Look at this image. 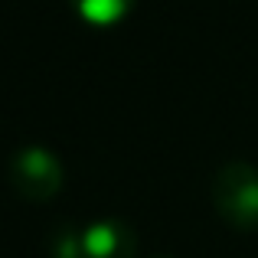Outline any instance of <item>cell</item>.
<instances>
[{
    "label": "cell",
    "instance_id": "3",
    "mask_svg": "<svg viewBox=\"0 0 258 258\" xmlns=\"http://www.w3.org/2000/svg\"><path fill=\"white\" fill-rule=\"evenodd\" d=\"M66 242L76 258H138V235L121 219H95Z\"/></svg>",
    "mask_w": 258,
    "mask_h": 258
},
{
    "label": "cell",
    "instance_id": "5",
    "mask_svg": "<svg viewBox=\"0 0 258 258\" xmlns=\"http://www.w3.org/2000/svg\"><path fill=\"white\" fill-rule=\"evenodd\" d=\"M56 258H76L72 255V248H69V242H66V235L59 239V248H56Z\"/></svg>",
    "mask_w": 258,
    "mask_h": 258
},
{
    "label": "cell",
    "instance_id": "2",
    "mask_svg": "<svg viewBox=\"0 0 258 258\" xmlns=\"http://www.w3.org/2000/svg\"><path fill=\"white\" fill-rule=\"evenodd\" d=\"M7 176H10V186L20 200L26 203H49L52 196L62 189L66 170L59 154H52L49 147H20L17 154L7 164Z\"/></svg>",
    "mask_w": 258,
    "mask_h": 258
},
{
    "label": "cell",
    "instance_id": "4",
    "mask_svg": "<svg viewBox=\"0 0 258 258\" xmlns=\"http://www.w3.org/2000/svg\"><path fill=\"white\" fill-rule=\"evenodd\" d=\"M69 4H72V10L79 13V20H85L88 26L105 30V26L121 23V20L134 10L138 0H69Z\"/></svg>",
    "mask_w": 258,
    "mask_h": 258
},
{
    "label": "cell",
    "instance_id": "1",
    "mask_svg": "<svg viewBox=\"0 0 258 258\" xmlns=\"http://www.w3.org/2000/svg\"><path fill=\"white\" fill-rule=\"evenodd\" d=\"M213 206L239 232H258V167L229 160L213 176Z\"/></svg>",
    "mask_w": 258,
    "mask_h": 258
}]
</instances>
